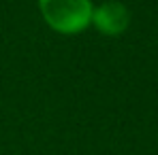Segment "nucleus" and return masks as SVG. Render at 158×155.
Instances as JSON below:
<instances>
[{
    "instance_id": "nucleus-2",
    "label": "nucleus",
    "mask_w": 158,
    "mask_h": 155,
    "mask_svg": "<svg viewBox=\"0 0 158 155\" xmlns=\"http://www.w3.org/2000/svg\"><path fill=\"white\" fill-rule=\"evenodd\" d=\"M131 21V13L122 2H105L101 6L94 9L92 13V24L98 28V32H103L107 36H118L122 34Z\"/></svg>"
},
{
    "instance_id": "nucleus-1",
    "label": "nucleus",
    "mask_w": 158,
    "mask_h": 155,
    "mask_svg": "<svg viewBox=\"0 0 158 155\" xmlns=\"http://www.w3.org/2000/svg\"><path fill=\"white\" fill-rule=\"evenodd\" d=\"M45 24L60 34H79L92 24L94 6L90 0H39Z\"/></svg>"
}]
</instances>
